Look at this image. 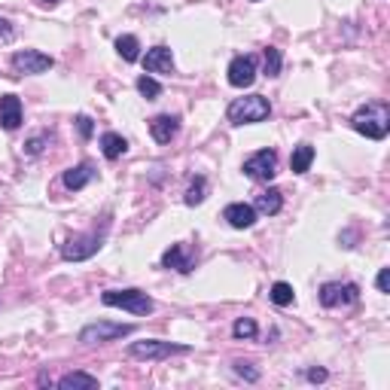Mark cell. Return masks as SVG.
Instances as JSON below:
<instances>
[{
  "label": "cell",
  "instance_id": "25",
  "mask_svg": "<svg viewBox=\"0 0 390 390\" xmlns=\"http://www.w3.org/2000/svg\"><path fill=\"white\" fill-rule=\"evenodd\" d=\"M232 335L235 338H253L256 335V323L250 321V317H238L235 326H232Z\"/></svg>",
  "mask_w": 390,
  "mask_h": 390
},
{
  "label": "cell",
  "instance_id": "28",
  "mask_svg": "<svg viewBox=\"0 0 390 390\" xmlns=\"http://www.w3.org/2000/svg\"><path fill=\"white\" fill-rule=\"evenodd\" d=\"M77 128H79V135H83L86 140L91 138V131H95V126H91L89 116H77Z\"/></svg>",
  "mask_w": 390,
  "mask_h": 390
},
{
  "label": "cell",
  "instance_id": "24",
  "mask_svg": "<svg viewBox=\"0 0 390 390\" xmlns=\"http://www.w3.org/2000/svg\"><path fill=\"white\" fill-rule=\"evenodd\" d=\"M138 91H140V95L147 98V101H156V98L162 95V86H159L152 77H140V79H138Z\"/></svg>",
  "mask_w": 390,
  "mask_h": 390
},
{
  "label": "cell",
  "instance_id": "6",
  "mask_svg": "<svg viewBox=\"0 0 390 390\" xmlns=\"http://www.w3.org/2000/svg\"><path fill=\"white\" fill-rule=\"evenodd\" d=\"M101 244H104V235L98 232H89V235H74V238H67L61 244V256H65L67 262H83L89 256H95L101 250Z\"/></svg>",
  "mask_w": 390,
  "mask_h": 390
},
{
  "label": "cell",
  "instance_id": "32",
  "mask_svg": "<svg viewBox=\"0 0 390 390\" xmlns=\"http://www.w3.org/2000/svg\"><path fill=\"white\" fill-rule=\"evenodd\" d=\"M308 378H311V381H326V372H323V369H311Z\"/></svg>",
  "mask_w": 390,
  "mask_h": 390
},
{
  "label": "cell",
  "instance_id": "9",
  "mask_svg": "<svg viewBox=\"0 0 390 390\" xmlns=\"http://www.w3.org/2000/svg\"><path fill=\"white\" fill-rule=\"evenodd\" d=\"M52 65H55V58L46 52H37V49H22V52L13 55V67L18 74H46Z\"/></svg>",
  "mask_w": 390,
  "mask_h": 390
},
{
  "label": "cell",
  "instance_id": "11",
  "mask_svg": "<svg viewBox=\"0 0 390 390\" xmlns=\"http://www.w3.org/2000/svg\"><path fill=\"white\" fill-rule=\"evenodd\" d=\"M162 265H165V269L189 274V272L195 269V256H192L186 247H183V244H171V247L162 253Z\"/></svg>",
  "mask_w": 390,
  "mask_h": 390
},
{
  "label": "cell",
  "instance_id": "7",
  "mask_svg": "<svg viewBox=\"0 0 390 390\" xmlns=\"http://www.w3.org/2000/svg\"><path fill=\"white\" fill-rule=\"evenodd\" d=\"M244 174H247L250 180L269 183L274 174H278V152H274V150H260V152H253L250 159H244Z\"/></svg>",
  "mask_w": 390,
  "mask_h": 390
},
{
  "label": "cell",
  "instance_id": "20",
  "mask_svg": "<svg viewBox=\"0 0 390 390\" xmlns=\"http://www.w3.org/2000/svg\"><path fill=\"white\" fill-rule=\"evenodd\" d=\"M58 387L61 390H77V387L95 390L98 387V378L95 375H86V372H67L65 378H58Z\"/></svg>",
  "mask_w": 390,
  "mask_h": 390
},
{
  "label": "cell",
  "instance_id": "26",
  "mask_svg": "<svg viewBox=\"0 0 390 390\" xmlns=\"http://www.w3.org/2000/svg\"><path fill=\"white\" fill-rule=\"evenodd\" d=\"M265 74H269V77H278L281 74V52L274 46L265 49Z\"/></svg>",
  "mask_w": 390,
  "mask_h": 390
},
{
  "label": "cell",
  "instance_id": "30",
  "mask_svg": "<svg viewBox=\"0 0 390 390\" xmlns=\"http://www.w3.org/2000/svg\"><path fill=\"white\" fill-rule=\"evenodd\" d=\"M43 140H46V138H30V140H28V147H25V150H28V156H37V152L43 150Z\"/></svg>",
  "mask_w": 390,
  "mask_h": 390
},
{
  "label": "cell",
  "instance_id": "8",
  "mask_svg": "<svg viewBox=\"0 0 390 390\" xmlns=\"http://www.w3.org/2000/svg\"><path fill=\"white\" fill-rule=\"evenodd\" d=\"M357 299H360V286L351 284V281H345V284H323L321 286V302L326 308H345V305H354Z\"/></svg>",
  "mask_w": 390,
  "mask_h": 390
},
{
  "label": "cell",
  "instance_id": "4",
  "mask_svg": "<svg viewBox=\"0 0 390 390\" xmlns=\"http://www.w3.org/2000/svg\"><path fill=\"white\" fill-rule=\"evenodd\" d=\"M135 333L131 323H107V321H98V323H89L79 330V342L83 345H104V342H116V338H126Z\"/></svg>",
  "mask_w": 390,
  "mask_h": 390
},
{
  "label": "cell",
  "instance_id": "3",
  "mask_svg": "<svg viewBox=\"0 0 390 390\" xmlns=\"http://www.w3.org/2000/svg\"><path fill=\"white\" fill-rule=\"evenodd\" d=\"M101 302L110 305V308L131 311V314H150L152 308H156L143 290H107V293H101Z\"/></svg>",
  "mask_w": 390,
  "mask_h": 390
},
{
  "label": "cell",
  "instance_id": "17",
  "mask_svg": "<svg viewBox=\"0 0 390 390\" xmlns=\"http://www.w3.org/2000/svg\"><path fill=\"white\" fill-rule=\"evenodd\" d=\"M284 208V192L281 189H274V186H269L265 192H260L256 195V201H253V211H260V213H278Z\"/></svg>",
  "mask_w": 390,
  "mask_h": 390
},
{
  "label": "cell",
  "instance_id": "5",
  "mask_svg": "<svg viewBox=\"0 0 390 390\" xmlns=\"http://www.w3.org/2000/svg\"><path fill=\"white\" fill-rule=\"evenodd\" d=\"M171 354H189V345H174L162 342V338H147V342L128 345V357H138V360H165Z\"/></svg>",
  "mask_w": 390,
  "mask_h": 390
},
{
  "label": "cell",
  "instance_id": "19",
  "mask_svg": "<svg viewBox=\"0 0 390 390\" xmlns=\"http://www.w3.org/2000/svg\"><path fill=\"white\" fill-rule=\"evenodd\" d=\"M311 162H314V147L311 143H299L290 156V168H293V174H305L311 168Z\"/></svg>",
  "mask_w": 390,
  "mask_h": 390
},
{
  "label": "cell",
  "instance_id": "1",
  "mask_svg": "<svg viewBox=\"0 0 390 390\" xmlns=\"http://www.w3.org/2000/svg\"><path fill=\"white\" fill-rule=\"evenodd\" d=\"M351 126H354V131H360L366 138L384 140L390 131V110H387V104H366L354 113Z\"/></svg>",
  "mask_w": 390,
  "mask_h": 390
},
{
  "label": "cell",
  "instance_id": "16",
  "mask_svg": "<svg viewBox=\"0 0 390 390\" xmlns=\"http://www.w3.org/2000/svg\"><path fill=\"white\" fill-rule=\"evenodd\" d=\"M95 177H98L95 165H91V162H83V165H77V168H67L61 180H65V186H67V189H74V192H77V189H83L86 183L95 180Z\"/></svg>",
  "mask_w": 390,
  "mask_h": 390
},
{
  "label": "cell",
  "instance_id": "27",
  "mask_svg": "<svg viewBox=\"0 0 390 390\" xmlns=\"http://www.w3.org/2000/svg\"><path fill=\"white\" fill-rule=\"evenodd\" d=\"M235 372H238L241 378H247V381H256V378H260V372L250 369V363H235Z\"/></svg>",
  "mask_w": 390,
  "mask_h": 390
},
{
  "label": "cell",
  "instance_id": "10",
  "mask_svg": "<svg viewBox=\"0 0 390 390\" xmlns=\"http://www.w3.org/2000/svg\"><path fill=\"white\" fill-rule=\"evenodd\" d=\"M229 83L235 89H247L253 86V79H256V58L253 55H238V58H232V65H229Z\"/></svg>",
  "mask_w": 390,
  "mask_h": 390
},
{
  "label": "cell",
  "instance_id": "21",
  "mask_svg": "<svg viewBox=\"0 0 390 390\" xmlns=\"http://www.w3.org/2000/svg\"><path fill=\"white\" fill-rule=\"evenodd\" d=\"M116 52L122 55V61H138L140 58V43L135 34H126L116 40Z\"/></svg>",
  "mask_w": 390,
  "mask_h": 390
},
{
  "label": "cell",
  "instance_id": "12",
  "mask_svg": "<svg viewBox=\"0 0 390 390\" xmlns=\"http://www.w3.org/2000/svg\"><path fill=\"white\" fill-rule=\"evenodd\" d=\"M177 131H180V119L171 116V113H162V116H156L150 122V135L156 143H171L177 138Z\"/></svg>",
  "mask_w": 390,
  "mask_h": 390
},
{
  "label": "cell",
  "instance_id": "2",
  "mask_svg": "<svg viewBox=\"0 0 390 390\" xmlns=\"http://www.w3.org/2000/svg\"><path fill=\"white\" fill-rule=\"evenodd\" d=\"M225 116H229V122H235V126H253V122H262L272 116V104H269V98H262V95L235 98L229 110H225Z\"/></svg>",
  "mask_w": 390,
  "mask_h": 390
},
{
  "label": "cell",
  "instance_id": "29",
  "mask_svg": "<svg viewBox=\"0 0 390 390\" xmlns=\"http://www.w3.org/2000/svg\"><path fill=\"white\" fill-rule=\"evenodd\" d=\"M378 293H387L390 290V269H381V272H378Z\"/></svg>",
  "mask_w": 390,
  "mask_h": 390
},
{
  "label": "cell",
  "instance_id": "15",
  "mask_svg": "<svg viewBox=\"0 0 390 390\" xmlns=\"http://www.w3.org/2000/svg\"><path fill=\"white\" fill-rule=\"evenodd\" d=\"M0 126L6 131H16L22 126V101L16 95H4L0 98Z\"/></svg>",
  "mask_w": 390,
  "mask_h": 390
},
{
  "label": "cell",
  "instance_id": "23",
  "mask_svg": "<svg viewBox=\"0 0 390 390\" xmlns=\"http://www.w3.org/2000/svg\"><path fill=\"white\" fill-rule=\"evenodd\" d=\"M269 299L274 302V305H281V308H286V305H293V286L290 284H284V281H278L269 290Z\"/></svg>",
  "mask_w": 390,
  "mask_h": 390
},
{
  "label": "cell",
  "instance_id": "18",
  "mask_svg": "<svg viewBox=\"0 0 390 390\" xmlns=\"http://www.w3.org/2000/svg\"><path fill=\"white\" fill-rule=\"evenodd\" d=\"M126 150H128V143L122 135H116V131H107V135H101V152L110 159V162H116L119 156H126Z\"/></svg>",
  "mask_w": 390,
  "mask_h": 390
},
{
  "label": "cell",
  "instance_id": "14",
  "mask_svg": "<svg viewBox=\"0 0 390 390\" xmlns=\"http://www.w3.org/2000/svg\"><path fill=\"white\" fill-rule=\"evenodd\" d=\"M143 67L147 74H174V55L168 46H156L150 49L147 58H143Z\"/></svg>",
  "mask_w": 390,
  "mask_h": 390
},
{
  "label": "cell",
  "instance_id": "33",
  "mask_svg": "<svg viewBox=\"0 0 390 390\" xmlns=\"http://www.w3.org/2000/svg\"><path fill=\"white\" fill-rule=\"evenodd\" d=\"M43 4H58V0H43Z\"/></svg>",
  "mask_w": 390,
  "mask_h": 390
},
{
  "label": "cell",
  "instance_id": "31",
  "mask_svg": "<svg viewBox=\"0 0 390 390\" xmlns=\"http://www.w3.org/2000/svg\"><path fill=\"white\" fill-rule=\"evenodd\" d=\"M9 37H13V25L6 18H0V40H9Z\"/></svg>",
  "mask_w": 390,
  "mask_h": 390
},
{
  "label": "cell",
  "instance_id": "22",
  "mask_svg": "<svg viewBox=\"0 0 390 390\" xmlns=\"http://www.w3.org/2000/svg\"><path fill=\"white\" fill-rule=\"evenodd\" d=\"M204 192H208V180H204V177H195V180L189 183L186 195H183V201H186L189 208H195V204L204 201Z\"/></svg>",
  "mask_w": 390,
  "mask_h": 390
},
{
  "label": "cell",
  "instance_id": "13",
  "mask_svg": "<svg viewBox=\"0 0 390 390\" xmlns=\"http://www.w3.org/2000/svg\"><path fill=\"white\" fill-rule=\"evenodd\" d=\"M223 220L229 223L232 229H250V225L256 223V211H253V204L235 201V204H229V208L223 211Z\"/></svg>",
  "mask_w": 390,
  "mask_h": 390
}]
</instances>
